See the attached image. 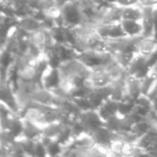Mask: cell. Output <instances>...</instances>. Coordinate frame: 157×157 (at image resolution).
Here are the masks:
<instances>
[{
	"label": "cell",
	"mask_w": 157,
	"mask_h": 157,
	"mask_svg": "<svg viewBox=\"0 0 157 157\" xmlns=\"http://www.w3.org/2000/svg\"><path fill=\"white\" fill-rule=\"evenodd\" d=\"M121 25L125 35L128 37H139L142 36V24L140 21L122 20Z\"/></svg>",
	"instance_id": "obj_1"
},
{
	"label": "cell",
	"mask_w": 157,
	"mask_h": 157,
	"mask_svg": "<svg viewBox=\"0 0 157 157\" xmlns=\"http://www.w3.org/2000/svg\"><path fill=\"white\" fill-rule=\"evenodd\" d=\"M142 17V8L135 6H128L123 7L122 20H132V21H141Z\"/></svg>",
	"instance_id": "obj_2"
},
{
	"label": "cell",
	"mask_w": 157,
	"mask_h": 157,
	"mask_svg": "<svg viewBox=\"0 0 157 157\" xmlns=\"http://www.w3.org/2000/svg\"><path fill=\"white\" fill-rule=\"evenodd\" d=\"M152 16H153V26H154V33H153V37L157 39V5L153 6V8H152Z\"/></svg>",
	"instance_id": "obj_3"
},
{
	"label": "cell",
	"mask_w": 157,
	"mask_h": 157,
	"mask_svg": "<svg viewBox=\"0 0 157 157\" xmlns=\"http://www.w3.org/2000/svg\"><path fill=\"white\" fill-rule=\"evenodd\" d=\"M157 3V0H139L140 7H153Z\"/></svg>",
	"instance_id": "obj_4"
}]
</instances>
